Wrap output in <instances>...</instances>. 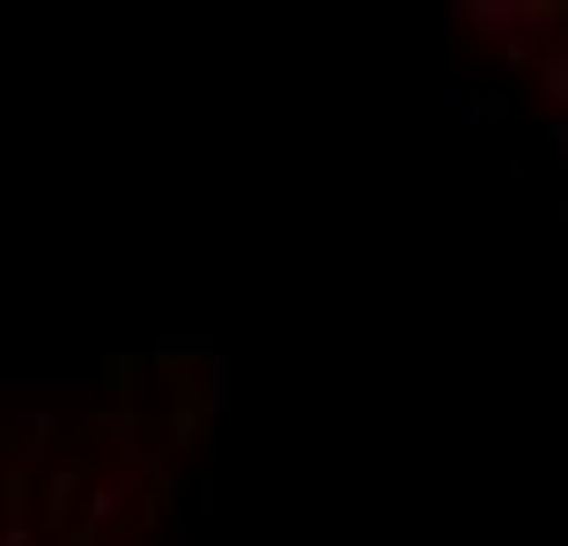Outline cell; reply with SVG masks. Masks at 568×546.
<instances>
[{
  "label": "cell",
  "instance_id": "cell-1",
  "mask_svg": "<svg viewBox=\"0 0 568 546\" xmlns=\"http://www.w3.org/2000/svg\"><path fill=\"white\" fill-rule=\"evenodd\" d=\"M111 546H119V539H111Z\"/></svg>",
  "mask_w": 568,
  "mask_h": 546
}]
</instances>
